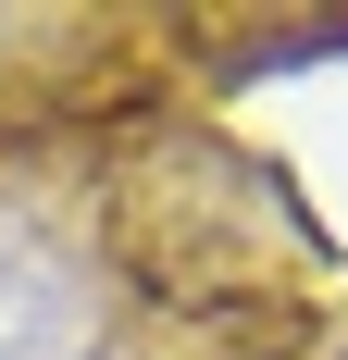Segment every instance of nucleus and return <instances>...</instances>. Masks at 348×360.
<instances>
[{"label": "nucleus", "instance_id": "obj_1", "mask_svg": "<svg viewBox=\"0 0 348 360\" xmlns=\"http://www.w3.org/2000/svg\"><path fill=\"white\" fill-rule=\"evenodd\" d=\"M100 236L112 261L162 298L174 323L211 311H286V274H323V224L311 199L224 124H125L100 149Z\"/></svg>", "mask_w": 348, "mask_h": 360}, {"label": "nucleus", "instance_id": "obj_2", "mask_svg": "<svg viewBox=\"0 0 348 360\" xmlns=\"http://www.w3.org/2000/svg\"><path fill=\"white\" fill-rule=\"evenodd\" d=\"M75 274H87V249L63 224L37 199H0V348H37L75 323Z\"/></svg>", "mask_w": 348, "mask_h": 360}]
</instances>
